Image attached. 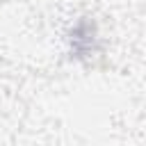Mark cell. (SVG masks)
<instances>
[{
    "label": "cell",
    "instance_id": "1",
    "mask_svg": "<svg viewBox=\"0 0 146 146\" xmlns=\"http://www.w3.org/2000/svg\"><path fill=\"white\" fill-rule=\"evenodd\" d=\"M71 52L75 57H87L96 52V27L89 21H80L71 32Z\"/></svg>",
    "mask_w": 146,
    "mask_h": 146
}]
</instances>
